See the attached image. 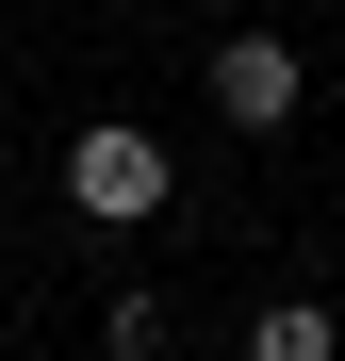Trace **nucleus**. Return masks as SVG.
<instances>
[{"mask_svg": "<svg viewBox=\"0 0 345 361\" xmlns=\"http://www.w3.org/2000/svg\"><path fill=\"white\" fill-rule=\"evenodd\" d=\"M164 132H132V115H99V132H66V214H99V230H148L164 214Z\"/></svg>", "mask_w": 345, "mask_h": 361, "instance_id": "obj_1", "label": "nucleus"}, {"mask_svg": "<svg viewBox=\"0 0 345 361\" xmlns=\"http://www.w3.org/2000/svg\"><path fill=\"white\" fill-rule=\"evenodd\" d=\"M214 115H230V132H296V115H313L296 33H214Z\"/></svg>", "mask_w": 345, "mask_h": 361, "instance_id": "obj_2", "label": "nucleus"}, {"mask_svg": "<svg viewBox=\"0 0 345 361\" xmlns=\"http://www.w3.org/2000/svg\"><path fill=\"white\" fill-rule=\"evenodd\" d=\"M247 361H345V312H329V295H263V312H247Z\"/></svg>", "mask_w": 345, "mask_h": 361, "instance_id": "obj_3", "label": "nucleus"}]
</instances>
